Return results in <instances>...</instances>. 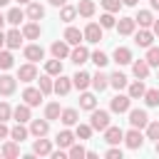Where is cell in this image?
<instances>
[{
    "label": "cell",
    "mask_w": 159,
    "mask_h": 159,
    "mask_svg": "<svg viewBox=\"0 0 159 159\" xmlns=\"http://www.w3.org/2000/svg\"><path fill=\"white\" fill-rule=\"evenodd\" d=\"M89 124H92V129H97V132H104L107 127H109V112L107 109H92V117H89Z\"/></svg>",
    "instance_id": "cell-1"
},
{
    "label": "cell",
    "mask_w": 159,
    "mask_h": 159,
    "mask_svg": "<svg viewBox=\"0 0 159 159\" xmlns=\"http://www.w3.org/2000/svg\"><path fill=\"white\" fill-rule=\"evenodd\" d=\"M129 107H132V97H129V94H114L112 102H109V109L117 112V114L129 112Z\"/></svg>",
    "instance_id": "cell-2"
},
{
    "label": "cell",
    "mask_w": 159,
    "mask_h": 159,
    "mask_svg": "<svg viewBox=\"0 0 159 159\" xmlns=\"http://www.w3.org/2000/svg\"><path fill=\"white\" fill-rule=\"evenodd\" d=\"M124 144H127L129 149H142V144H144V134H142V129L132 127L129 132H124Z\"/></svg>",
    "instance_id": "cell-3"
},
{
    "label": "cell",
    "mask_w": 159,
    "mask_h": 159,
    "mask_svg": "<svg viewBox=\"0 0 159 159\" xmlns=\"http://www.w3.org/2000/svg\"><path fill=\"white\" fill-rule=\"evenodd\" d=\"M129 124L137 127V129H147L149 124V114L144 109H129Z\"/></svg>",
    "instance_id": "cell-4"
},
{
    "label": "cell",
    "mask_w": 159,
    "mask_h": 159,
    "mask_svg": "<svg viewBox=\"0 0 159 159\" xmlns=\"http://www.w3.org/2000/svg\"><path fill=\"white\" fill-rule=\"evenodd\" d=\"M102 30H104V27H102L99 22H89V25H87V27H84L82 32H84V40H87V42L97 45V42L102 40Z\"/></svg>",
    "instance_id": "cell-5"
},
{
    "label": "cell",
    "mask_w": 159,
    "mask_h": 159,
    "mask_svg": "<svg viewBox=\"0 0 159 159\" xmlns=\"http://www.w3.org/2000/svg\"><path fill=\"white\" fill-rule=\"evenodd\" d=\"M22 40H25V35H22V30H17V27H12L10 32H5V47H10V50H17V47L22 45Z\"/></svg>",
    "instance_id": "cell-6"
},
{
    "label": "cell",
    "mask_w": 159,
    "mask_h": 159,
    "mask_svg": "<svg viewBox=\"0 0 159 159\" xmlns=\"http://www.w3.org/2000/svg\"><path fill=\"white\" fill-rule=\"evenodd\" d=\"M50 52H52V57L65 60V57H70V42H67L65 37H62V40H55L52 47H50Z\"/></svg>",
    "instance_id": "cell-7"
},
{
    "label": "cell",
    "mask_w": 159,
    "mask_h": 159,
    "mask_svg": "<svg viewBox=\"0 0 159 159\" xmlns=\"http://www.w3.org/2000/svg\"><path fill=\"white\" fill-rule=\"evenodd\" d=\"M17 80H20V82H35V80H37V67H35V62L22 65V67L17 70Z\"/></svg>",
    "instance_id": "cell-8"
},
{
    "label": "cell",
    "mask_w": 159,
    "mask_h": 159,
    "mask_svg": "<svg viewBox=\"0 0 159 159\" xmlns=\"http://www.w3.org/2000/svg\"><path fill=\"white\" fill-rule=\"evenodd\" d=\"M50 152H52V142L45 139V137H37L35 144H32V154L35 157H50Z\"/></svg>",
    "instance_id": "cell-9"
},
{
    "label": "cell",
    "mask_w": 159,
    "mask_h": 159,
    "mask_svg": "<svg viewBox=\"0 0 159 159\" xmlns=\"http://www.w3.org/2000/svg\"><path fill=\"white\" fill-rule=\"evenodd\" d=\"M70 60H72L75 65H84V62L89 60V50H87L84 45H75V47L70 50Z\"/></svg>",
    "instance_id": "cell-10"
},
{
    "label": "cell",
    "mask_w": 159,
    "mask_h": 159,
    "mask_svg": "<svg viewBox=\"0 0 159 159\" xmlns=\"http://www.w3.org/2000/svg\"><path fill=\"white\" fill-rule=\"evenodd\" d=\"M42 92H40V87H25V92H22V99L30 104V107H37L40 102H42Z\"/></svg>",
    "instance_id": "cell-11"
},
{
    "label": "cell",
    "mask_w": 159,
    "mask_h": 159,
    "mask_svg": "<svg viewBox=\"0 0 159 159\" xmlns=\"http://www.w3.org/2000/svg\"><path fill=\"white\" fill-rule=\"evenodd\" d=\"M15 87H17V77H12V75H2L0 77V94L2 97H10L15 92Z\"/></svg>",
    "instance_id": "cell-12"
},
{
    "label": "cell",
    "mask_w": 159,
    "mask_h": 159,
    "mask_svg": "<svg viewBox=\"0 0 159 159\" xmlns=\"http://www.w3.org/2000/svg\"><path fill=\"white\" fill-rule=\"evenodd\" d=\"M134 42H137L139 47H152V42H154V32H152L149 27H142L139 32H134Z\"/></svg>",
    "instance_id": "cell-13"
},
{
    "label": "cell",
    "mask_w": 159,
    "mask_h": 159,
    "mask_svg": "<svg viewBox=\"0 0 159 159\" xmlns=\"http://www.w3.org/2000/svg\"><path fill=\"white\" fill-rule=\"evenodd\" d=\"M50 132V119H32L30 122V134L32 137H45Z\"/></svg>",
    "instance_id": "cell-14"
},
{
    "label": "cell",
    "mask_w": 159,
    "mask_h": 159,
    "mask_svg": "<svg viewBox=\"0 0 159 159\" xmlns=\"http://www.w3.org/2000/svg\"><path fill=\"white\" fill-rule=\"evenodd\" d=\"M134 30H137V20L134 17H119V22H117V32L119 35H134Z\"/></svg>",
    "instance_id": "cell-15"
},
{
    "label": "cell",
    "mask_w": 159,
    "mask_h": 159,
    "mask_svg": "<svg viewBox=\"0 0 159 159\" xmlns=\"http://www.w3.org/2000/svg\"><path fill=\"white\" fill-rule=\"evenodd\" d=\"M132 75L137 77V80H147L149 77V62L147 60H132Z\"/></svg>",
    "instance_id": "cell-16"
},
{
    "label": "cell",
    "mask_w": 159,
    "mask_h": 159,
    "mask_svg": "<svg viewBox=\"0 0 159 159\" xmlns=\"http://www.w3.org/2000/svg\"><path fill=\"white\" fill-rule=\"evenodd\" d=\"M12 119H15V122H22V124L30 122V119H32V114H30V104H27V102L17 104V107L12 109Z\"/></svg>",
    "instance_id": "cell-17"
},
{
    "label": "cell",
    "mask_w": 159,
    "mask_h": 159,
    "mask_svg": "<svg viewBox=\"0 0 159 159\" xmlns=\"http://www.w3.org/2000/svg\"><path fill=\"white\" fill-rule=\"evenodd\" d=\"M104 142H107V144H119V142H124V132H122L119 127H112V124H109V127L104 129Z\"/></svg>",
    "instance_id": "cell-18"
},
{
    "label": "cell",
    "mask_w": 159,
    "mask_h": 159,
    "mask_svg": "<svg viewBox=\"0 0 159 159\" xmlns=\"http://www.w3.org/2000/svg\"><path fill=\"white\" fill-rule=\"evenodd\" d=\"M25 15H27V20H42L45 17V5H40V2H27V10H25Z\"/></svg>",
    "instance_id": "cell-19"
},
{
    "label": "cell",
    "mask_w": 159,
    "mask_h": 159,
    "mask_svg": "<svg viewBox=\"0 0 159 159\" xmlns=\"http://www.w3.org/2000/svg\"><path fill=\"white\" fill-rule=\"evenodd\" d=\"M42 57H45L42 45H27V47H25V60H27V62H40Z\"/></svg>",
    "instance_id": "cell-20"
},
{
    "label": "cell",
    "mask_w": 159,
    "mask_h": 159,
    "mask_svg": "<svg viewBox=\"0 0 159 159\" xmlns=\"http://www.w3.org/2000/svg\"><path fill=\"white\" fill-rule=\"evenodd\" d=\"M112 60L117 62V65H132V50L129 47H117L114 50V55H112Z\"/></svg>",
    "instance_id": "cell-21"
},
{
    "label": "cell",
    "mask_w": 159,
    "mask_h": 159,
    "mask_svg": "<svg viewBox=\"0 0 159 159\" xmlns=\"http://www.w3.org/2000/svg\"><path fill=\"white\" fill-rule=\"evenodd\" d=\"M72 84H75V87H77L80 92H84V89H87V87L92 84V75H89V72H82V70H80V72H77V75L72 77Z\"/></svg>",
    "instance_id": "cell-22"
},
{
    "label": "cell",
    "mask_w": 159,
    "mask_h": 159,
    "mask_svg": "<svg viewBox=\"0 0 159 159\" xmlns=\"http://www.w3.org/2000/svg\"><path fill=\"white\" fill-rule=\"evenodd\" d=\"M75 137H77V134H72L70 129H62V132L55 137V142H57V147H60V149H70V147L75 144Z\"/></svg>",
    "instance_id": "cell-23"
},
{
    "label": "cell",
    "mask_w": 159,
    "mask_h": 159,
    "mask_svg": "<svg viewBox=\"0 0 159 159\" xmlns=\"http://www.w3.org/2000/svg\"><path fill=\"white\" fill-rule=\"evenodd\" d=\"M70 89H72V77L57 75V80H55V94H67Z\"/></svg>",
    "instance_id": "cell-24"
},
{
    "label": "cell",
    "mask_w": 159,
    "mask_h": 159,
    "mask_svg": "<svg viewBox=\"0 0 159 159\" xmlns=\"http://www.w3.org/2000/svg\"><path fill=\"white\" fill-rule=\"evenodd\" d=\"M62 37H65V40H67V42H70V45H80V42H82V40H84V32H82V30H77V27H72V25H70V27H67V30H65V35H62Z\"/></svg>",
    "instance_id": "cell-25"
},
{
    "label": "cell",
    "mask_w": 159,
    "mask_h": 159,
    "mask_svg": "<svg viewBox=\"0 0 159 159\" xmlns=\"http://www.w3.org/2000/svg\"><path fill=\"white\" fill-rule=\"evenodd\" d=\"M60 122L65 124V127H75L77 122H80V114H77V109H62V114H60Z\"/></svg>",
    "instance_id": "cell-26"
},
{
    "label": "cell",
    "mask_w": 159,
    "mask_h": 159,
    "mask_svg": "<svg viewBox=\"0 0 159 159\" xmlns=\"http://www.w3.org/2000/svg\"><path fill=\"white\" fill-rule=\"evenodd\" d=\"M20 142H15V139H10V142H5L2 144V157L5 159H17L20 157V147H17Z\"/></svg>",
    "instance_id": "cell-27"
},
{
    "label": "cell",
    "mask_w": 159,
    "mask_h": 159,
    "mask_svg": "<svg viewBox=\"0 0 159 159\" xmlns=\"http://www.w3.org/2000/svg\"><path fill=\"white\" fill-rule=\"evenodd\" d=\"M40 32H42V30H40V25H37L35 20H30L27 25H22V35H25V40H37Z\"/></svg>",
    "instance_id": "cell-28"
},
{
    "label": "cell",
    "mask_w": 159,
    "mask_h": 159,
    "mask_svg": "<svg viewBox=\"0 0 159 159\" xmlns=\"http://www.w3.org/2000/svg\"><path fill=\"white\" fill-rule=\"evenodd\" d=\"M92 87H94L97 92H104V89L109 87V75H104V72L92 75Z\"/></svg>",
    "instance_id": "cell-29"
},
{
    "label": "cell",
    "mask_w": 159,
    "mask_h": 159,
    "mask_svg": "<svg viewBox=\"0 0 159 159\" xmlns=\"http://www.w3.org/2000/svg\"><path fill=\"white\" fill-rule=\"evenodd\" d=\"M134 20H137L139 27H152V25H154V15H152V10H139Z\"/></svg>",
    "instance_id": "cell-30"
},
{
    "label": "cell",
    "mask_w": 159,
    "mask_h": 159,
    "mask_svg": "<svg viewBox=\"0 0 159 159\" xmlns=\"http://www.w3.org/2000/svg\"><path fill=\"white\" fill-rule=\"evenodd\" d=\"M94 2L92 0H80V5H77V15H82V17H92L94 15Z\"/></svg>",
    "instance_id": "cell-31"
},
{
    "label": "cell",
    "mask_w": 159,
    "mask_h": 159,
    "mask_svg": "<svg viewBox=\"0 0 159 159\" xmlns=\"http://www.w3.org/2000/svg\"><path fill=\"white\" fill-rule=\"evenodd\" d=\"M5 17H7V22H10L12 27H17V25H20V22H22L27 15H25L20 7H12V10H7V15H5Z\"/></svg>",
    "instance_id": "cell-32"
},
{
    "label": "cell",
    "mask_w": 159,
    "mask_h": 159,
    "mask_svg": "<svg viewBox=\"0 0 159 159\" xmlns=\"http://www.w3.org/2000/svg\"><path fill=\"white\" fill-rule=\"evenodd\" d=\"M144 92H147L144 82H142V80H137V82H132V84H129V92H127V94H129L132 99H142V97H144Z\"/></svg>",
    "instance_id": "cell-33"
},
{
    "label": "cell",
    "mask_w": 159,
    "mask_h": 159,
    "mask_svg": "<svg viewBox=\"0 0 159 159\" xmlns=\"http://www.w3.org/2000/svg\"><path fill=\"white\" fill-rule=\"evenodd\" d=\"M45 72L52 77V75H62V60H57V57H52V60H47L45 62Z\"/></svg>",
    "instance_id": "cell-34"
},
{
    "label": "cell",
    "mask_w": 159,
    "mask_h": 159,
    "mask_svg": "<svg viewBox=\"0 0 159 159\" xmlns=\"http://www.w3.org/2000/svg\"><path fill=\"white\" fill-rule=\"evenodd\" d=\"M37 87H40V92H42V94H50V92H55V82L50 80V75H42V77H37Z\"/></svg>",
    "instance_id": "cell-35"
},
{
    "label": "cell",
    "mask_w": 159,
    "mask_h": 159,
    "mask_svg": "<svg viewBox=\"0 0 159 159\" xmlns=\"http://www.w3.org/2000/svg\"><path fill=\"white\" fill-rule=\"evenodd\" d=\"M27 134H30V129H25V127H22V122H17V124L10 129V139H15V142L27 139Z\"/></svg>",
    "instance_id": "cell-36"
},
{
    "label": "cell",
    "mask_w": 159,
    "mask_h": 159,
    "mask_svg": "<svg viewBox=\"0 0 159 159\" xmlns=\"http://www.w3.org/2000/svg\"><path fill=\"white\" fill-rule=\"evenodd\" d=\"M77 17V7L75 5H62V10H60V20L62 22H72Z\"/></svg>",
    "instance_id": "cell-37"
},
{
    "label": "cell",
    "mask_w": 159,
    "mask_h": 159,
    "mask_svg": "<svg viewBox=\"0 0 159 159\" xmlns=\"http://www.w3.org/2000/svg\"><path fill=\"white\" fill-rule=\"evenodd\" d=\"M80 107H82V109H87V112H92V109L97 107V99H94V94H89V92H82V97H80Z\"/></svg>",
    "instance_id": "cell-38"
},
{
    "label": "cell",
    "mask_w": 159,
    "mask_h": 159,
    "mask_svg": "<svg viewBox=\"0 0 159 159\" xmlns=\"http://www.w3.org/2000/svg\"><path fill=\"white\" fill-rule=\"evenodd\" d=\"M60 114H62V109H60V102H50L47 107H45V119H60Z\"/></svg>",
    "instance_id": "cell-39"
},
{
    "label": "cell",
    "mask_w": 159,
    "mask_h": 159,
    "mask_svg": "<svg viewBox=\"0 0 159 159\" xmlns=\"http://www.w3.org/2000/svg\"><path fill=\"white\" fill-rule=\"evenodd\" d=\"M109 84H112L114 89H124V87H127V75H122V72L109 75Z\"/></svg>",
    "instance_id": "cell-40"
},
{
    "label": "cell",
    "mask_w": 159,
    "mask_h": 159,
    "mask_svg": "<svg viewBox=\"0 0 159 159\" xmlns=\"http://www.w3.org/2000/svg\"><path fill=\"white\" fill-rule=\"evenodd\" d=\"M89 60H92V62H94V65H97L99 70H102V67H104V65L109 62V57H107V55H104L102 50H94V52H89Z\"/></svg>",
    "instance_id": "cell-41"
},
{
    "label": "cell",
    "mask_w": 159,
    "mask_h": 159,
    "mask_svg": "<svg viewBox=\"0 0 159 159\" xmlns=\"http://www.w3.org/2000/svg\"><path fill=\"white\" fill-rule=\"evenodd\" d=\"M15 65V57H12V52H7V50H0V70H10Z\"/></svg>",
    "instance_id": "cell-42"
},
{
    "label": "cell",
    "mask_w": 159,
    "mask_h": 159,
    "mask_svg": "<svg viewBox=\"0 0 159 159\" xmlns=\"http://www.w3.org/2000/svg\"><path fill=\"white\" fill-rule=\"evenodd\" d=\"M92 132H94V129H92V124H80V122H77V129H75L77 139H89V137H92Z\"/></svg>",
    "instance_id": "cell-43"
},
{
    "label": "cell",
    "mask_w": 159,
    "mask_h": 159,
    "mask_svg": "<svg viewBox=\"0 0 159 159\" xmlns=\"http://www.w3.org/2000/svg\"><path fill=\"white\" fill-rule=\"evenodd\" d=\"M67 157H70V159H82V157H87V149H84L82 144H72V147L67 149Z\"/></svg>",
    "instance_id": "cell-44"
},
{
    "label": "cell",
    "mask_w": 159,
    "mask_h": 159,
    "mask_svg": "<svg viewBox=\"0 0 159 159\" xmlns=\"http://www.w3.org/2000/svg\"><path fill=\"white\" fill-rule=\"evenodd\" d=\"M144 102H147V107H159V89H147Z\"/></svg>",
    "instance_id": "cell-45"
},
{
    "label": "cell",
    "mask_w": 159,
    "mask_h": 159,
    "mask_svg": "<svg viewBox=\"0 0 159 159\" xmlns=\"http://www.w3.org/2000/svg\"><path fill=\"white\" fill-rule=\"evenodd\" d=\"M144 60L149 62V67H159V47H147V57Z\"/></svg>",
    "instance_id": "cell-46"
},
{
    "label": "cell",
    "mask_w": 159,
    "mask_h": 159,
    "mask_svg": "<svg viewBox=\"0 0 159 159\" xmlns=\"http://www.w3.org/2000/svg\"><path fill=\"white\" fill-rule=\"evenodd\" d=\"M99 25H102V27H117V20H114V12H107V10H104V15L99 17Z\"/></svg>",
    "instance_id": "cell-47"
},
{
    "label": "cell",
    "mask_w": 159,
    "mask_h": 159,
    "mask_svg": "<svg viewBox=\"0 0 159 159\" xmlns=\"http://www.w3.org/2000/svg\"><path fill=\"white\" fill-rule=\"evenodd\" d=\"M122 5H124L122 0H102V7H104L107 12H119Z\"/></svg>",
    "instance_id": "cell-48"
},
{
    "label": "cell",
    "mask_w": 159,
    "mask_h": 159,
    "mask_svg": "<svg viewBox=\"0 0 159 159\" xmlns=\"http://www.w3.org/2000/svg\"><path fill=\"white\" fill-rule=\"evenodd\" d=\"M7 119H12V107L7 102H0V122H7Z\"/></svg>",
    "instance_id": "cell-49"
},
{
    "label": "cell",
    "mask_w": 159,
    "mask_h": 159,
    "mask_svg": "<svg viewBox=\"0 0 159 159\" xmlns=\"http://www.w3.org/2000/svg\"><path fill=\"white\" fill-rule=\"evenodd\" d=\"M147 139H159V122H149L147 124Z\"/></svg>",
    "instance_id": "cell-50"
},
{
    "label": "cell",
    "mask_w": 159,
    "mask_h": 159,
    "mask_svg": "<svg viewBox=\"0 0 159 159\" xmlns=\"http://www.w3.org/2000/svg\"><path fill=\"white\" fill-rule=\"evenodd\" d=\"M107 159H122V149L117 147V144H112L109 149H107V154H104Z\"/></svg>",
    "instance_id": "cell-51"
},
{
    "label": "cell",
    "mask_w": 159,
    "mask_h": 159,
    "mask_svg": "<svg viewBox=\"0 0 159 159\" xmlns=\"http://www.w3.org/2000/svg\"><path fill=\"white\" fill-rule=\"evenodd\" d=\"M5 137H10V129L5 127V122H0V139H5Z\"/></svg>",
    "instance_id": "cell-52"
},
{
    "label": "cell",
    "mask_w": 159,
    "mask_h": 159,
    "mask_svg": "<svg viewBox=\"0 0 159 159\" xmlns=\"http://www.w3.org/2000/svg\"><path fill=\"white\" fill-rule=\"evenodd\" d=\"M50 157H52V159H65V157H67V154H65V152H62V149H60V152H50Z\"/></svg>",
    "instance_id": "cell-53"
},
{
    "label": "cell",
    "mask_w": 159,
    "mask_h": 159,
    "mask_svg": "<svg viewBox=\"0 0 159 159\" xmlns=\"http://www.w3.org/2000/svg\"><path fill=\"white\" fill-rule=\"evenodd\" d=\"M50 5H55V7H62V5H67V0H47Z\"/></svg>",
    "instance_id": "cell-54"
},
{
    "label": "cell",
    "mask_w": 159,
    "mask_h": 159,
    "mask_svg": "<svg viewBox=\"0 0 159 159\" xmlns=\"http://www.w3.org/2000/svg\"><path fill=\"white\" fill-rule=\"evenodd\" d=\"M152 32H154V35H159V20H154V25H152Z\"/></svg>",
    "instance_id": "cell-55"
},
{
    "label": "cell",
    "mask_w": 159,
    "mask_h": 159,
    "mask_svg": "<svg viewBox=\"0 0 159 159\" xmlns=\"http://www.w3.org/2000/svg\"><path fill=\"white\" fill-rule=\"evenodd\" d=\"M2 47H5V32L0 30V50H2Z\"/></svg>",
    "instance_id": "cell-56"
},
{
    "label": "cell",
    "mask_w": 159,
    "mask_h": 159,
    "mask_svg": "<svg viewBox=\"0 0 159 159\" xmlns=\"http://www.w3.org/2000/svg\"><path fill=\"white\" fill-rule=\"evenodd\" d=\"M149 5H152V10H159V0H149Z\"/></svg>",
    "instance_id": "cell-57"
},
{
    "label": "cell",
    "mask_w": 159,
    "mask_h": 159,
    "mask_svg": "<svg viewBox=\"0 0 159 159\" xmlns=\"http://www.w3.org/2000/svg\"><path fill=\"white\" fill-rule=\"evenodd\" d=\"M5 22H7V17H5L2 12H0V30H2V25H5Z\"/></svg>",
    "instance_id": "cell-58"
},
{
    "label": "cell",
    "mask_w": 159,
    "mask_h": 159,
    "mask_svg": "<svg viewBox=\"0 0 159 159\" xmlns=\"http://www.w3.org/2000/svg\"><path fill=\"white\" fill-rule=\"evenodd\" d=\"M122 2H124V5H137L139 0H122Z\"/></svg>",
    "instance_id": "cell-59"
},
{
    "label": "cell",
    "mask_w": 159,
    "mask_h": 159,
    "mask_svg": "<svg viewBox=\"0 0 159 159\" xmlns=\"http://www.w3.org/2000/svg\"><path fill=\"white\" fill-rule=\"evenodd\" d=\"M7 2H10V0H0V7H5V5H7Z\"/></svg>",
    "instance_id": "cell-60"
},
{
    "label": "cell",
    "mask_w": 159,
    "mask_h": 159,
    "mask_svg": "<svg viewBox=\"0 0 159 159\" xmlns=\"http://www.w3.org/2000/svg\"><path fill=\"white\" fill-rule=\"evenodd\" d=\"M17 2H25V5H27V2H32V0H17Z\"/></svg>",
    "instance_id": "cell-61"
},
{
    "label": "cell",
    "mask_w": 159,
    "mask_h": 159,
    "mask_svg": "<svg viewBox=\"0 0 159 159\" xmlns=\"http://www.w3.org/2000/svg\"><path fill=\"white\" fill-rule=\"evenodd\" d=\"M154 149H157V154H159V139H157V147H154Z\"/></svg>",
    "instance_id": "cell-62"
},
{
    "label": "cell",
    "mask_w": 159,
    "mask_h": 159,
    "mask_svg": "<svg viewBox=\"0 0 159 159\" xmlns=\"http://www.w3.org/2000/svg\"><path fill=\"white\" fill-rule=\"evenodd\" d=\"M0 157H2V147H0Z\"/></svg>",
    "instance_id": "cell-63"
}]
</instances>
